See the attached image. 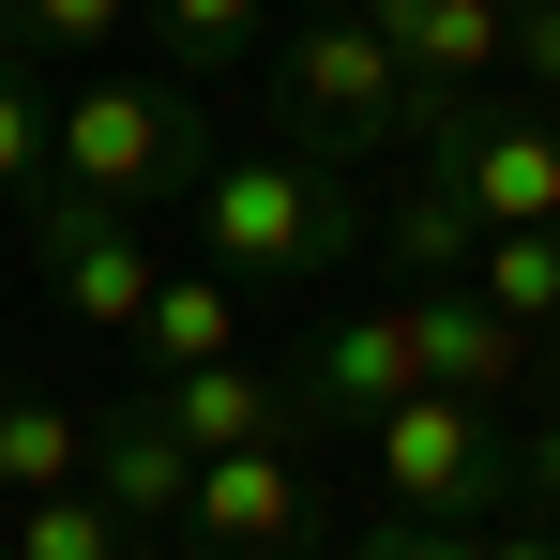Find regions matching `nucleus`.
Masks as SVG:
<instances>
[{"label": "nucleus", "mask_w": 560, "mask_h": 560, "mask_svg": "<svg viewBox=\"0 0 560 560\" xmlns=\"http://www.w3.org/2000/svg\"><path fill=\"white\" fill-rule=\"evenodd\" d=\"M183 212H197V258H212L228 288H318L334 258H364V243H378L364 167H318V152H243V137H212V152H197Z\"/></svg>", "instance_id": "obj_1"}, {"label": "nucleus", "mask_w": 560, "mask_h": 560, "mask_svg": "<svg viewBox=\"0 0 560 560\" xmlns=\"http://www.w3.org/2000/svg\"><path fill=\"white\" fill-rule=\"evenodd\" d=\"M273 121L288 152L318 167H364V152H409V61L364 31V0H303L273 46Z\"/></svg>", "instance_id": "obj_2"}, {"label": "nucleus", "mask_w": 560, "mask_h": 560, "mask_svg": "<svg viewBox=\"0 0 560 560\" xmlns=\"http://www.w3.org/2000/svg\"><path fill=\"white\" fill-rule=\"evenodd\" d=\"M197 152H212V106H197L183 77H121V61H106V77H77V92L46 106V167L92 183V197H121V212L183 197Z\"/></svg>", "instance_id": "obj_3"}, {"label": "nucleus", "mask_w": 560, "mask_h": 560, "mask_svg": "<svg viewBox=\"0 0 560 560\" xmlns=\"http://www.w3.org/2000/svg\"><path fill=\"white\" fill-rule=\"evenodd\" d=\"M378 455V515H455V530H485V515H515V424L485 409V394H394L364 424Z\"/></svg>", "instance_id": "obj_4"}, {"label": "nucleus", "mask_w": 560, "mask_h": 560, "mask_svg": "<svg viewBox=\"0 0 560 560\" xmlns=\"http://www.w3.org/2000/svg\"><path fill=\"white\" fill-rule=\"evenodd\" d=\"M409 152L469 197V228H560V121L485 92H409Z\"/></svg>", "instance_id": "obj_5"}, {"label": "nucleus", "mask_w": 560, "mask_h": 560, "mask_svg": "<svg viewBox=\"0 0 560 560\" xmlns=\"http://www.w3.org/2000/svg\"><path fill=\"white\" fill-rule=\"evenodd\" d=\"M15 212H31V273H46V303H61L77 334H137V303H152V273H167V258H152V212L61 183V167L15 197Z\"/></svg>", "instance_id": "obj_6"}, {"label": "nucleus", "mask_w": 560, "mask_h": 560, "mask_svg": "<svg viewBox=\"0 0 560 560\" xmlns=\"http://www.w3.org/2000/svg\"><path fill=\"white\" fill-rule=\"evenodd\" d=\"M303 530H318L303 440H243V455H197V500H183V560H303Z\"/></svg>", "instance_id": "obj_7"}, {"label": "nucleus", "mask_w": 560, "mask_h": 560, "mask_svg": "<svg viewBox=\"0 0 560 560\" xmlns=\"http://www.w3.org/2000/svg\"><path fill=\"white\" fill-rule=\"evenodd\" d=\"M394 394H424V334H409V303L318 318V334L288 349V409H303V424H378Z\"/></svg>", "instance_id": "obj_8"}, {"label": "nucleus", "mask_w": 560, "mask_h": 560, "mask_svg": "<svg viewBox=\"0 0 560 560\" xmlns=\"http://www.w3.org/2000/svg\"><path fill=\"white\" fill-rule=\"evenodd\" d=\"M77 485H92L106 515H121L137 546H152V530H183V500H197V455L167 440V409H152V394H121V409H92V469H77Z\"/></svg>", "instance_id": "obj_9"}, {"label": "nucleus", "mask_w": 560, "mask_h": 560, "mask_svg": "<svg viewBox=\"0 0 560 560\" xmlns=\"http://www.w3.org/2000/svg\"><path fill=\"white\" fill-rule=\"evenodd\" d=\"M137 394L167 409V440H183V455H243V440H303L288 378H258V364H167V378H137Z\"/></svg>", "instance_id": "obj_10"}, {"label": "nucleus", "mask_w": 560, "mask_h": 560, "mask_svg": "<svg viewBox=\"0 0 560 560\" xmlns=\"http://www.w3.org/2000/svg\"><path fill=\"white\" fill-rule=\"evenodd\" d=\"M364 31L409 61V92H485L500 77V0H364Z\"/></svg>", "instance_id": "obj_11"}, {"label": "nucleus", "mask_w": 560, "mask_h": 560, "mask_svg": "<svg viewBox=\"0 0 560 560\" xmlns=\"http://www.w3.org/2000/svg\"><path fill=\"white\" fill-rule=\"evenodd\" d=\"M409 334H424V378H440V394H485V409H500V394L530 378V334H515L500 303H469V288H409Z\"/></svg>", "instance_id": "obj_12"}, {"label": "nucleus", "mask_w": 560, "mask_h": 560, "mask_svg": "<svg viewBox=\"0 0 560 560\" xmlns=\"http://www.w3.org/2000/svg\"><path fill=\"white\" fill-rule=\"evenodd\" d=\"M243 303H258V288H228L212 258H167V273H152V303H137L152 378H167V364H243Z\"/></svg>", "instance_id": "obj_13"}, {"label": "nucleus", "mask_w": 560, "mask_h": 560, "mask_svg": "<svg viewBox=\"0 0 560 560\" xmlns=\"http://www.w3.org/2000/svg\"><path fill=\"white\" fill-rule=\"evenodd\" d=\"M77 469H92V409L0 378V500H46V485H77Z\"/></svg>", "instance_id": "obj_14"}, {"label": "nucleus", "mask_w": 560, "mask_h": 560, "mask_svg": "<svg viewBox=\"0 0 560 560\" xmlns=\"http://www.w3.org/2000/svg\"><path fill=\"white\" fill-rule=\"evenodd\" d=\"M455 288H469V303H500V318L546 349V334H560V228H485Z\"/></svg>", "instance_id": "obj_15"}, {"label": "nucleus", "mask_w": 560, "mask_h": 560, "mask_svg": "<svg viewBox=\"0 0 560 560\" xmlns=\"http://www.w3.org/2000/svg\"><path fill=\"white\" fill-rule=\"evenodd\" d=\"M152 15V46H167V77L212 92L228 61H258V31H273V0H137Z\"/></svg>", "instance_id": "obj_16"}, {"label": "nucleus", "mask_w": 560, "mask_h": 560, "mask_svg": "<svg viewBox=\"0 0 560 560\" xmlns=\"http://www.w3.org/2000/svg\"><path fill=\"white\" fill-rule=\"evenodd\" d=\"M378 243H394V273H409V288H455V273H469V243H485V228H469V197L440 183V167H424V183H409V197H394V212H378Z\"/></svg>", "instance_id": "obj_17"}, {"label": "nucleus", "mask_w": 560, "mask_h": 560, "mask_svg": "<svg viewBox=\"0 0 560 560\" xmlns=\"http://www.w3.org/2000/svg\"><path fill=\"white\" fill-rule=\"evenodd\" d=\"M0 560H152L121 515H106L92 485H46V500H15V530H0Z\"/></svg>", "instance_id": "obj_18"}, {"label": "nucleus", "mask_w": 560, "mask_h": 560, "mask_svg": "<svg viewBox=\"0 0 560 560\" xmlns=\"http://www.w3.org/2000/svg\"><path fill=\"white\" fill-rule=\"evenodd\" d=\"M137 31V0H0V46L15 61H106Z\"/></svg>", "instance_id": "obj_19"}, {"label": "nucleus", "mask_w": 560, "mask_h": 560, "mask_svg": "<svg viewBox=\"0 0 560 560\" xmlns=\"http://www.w3.org/2000/svg\"><path fill=\"white\" fill-rule=\"evenodd\" d=\"M31 183H46V77L0 46V212H15Z\"/></svg>", "instance_id": "obj_20"}, {"label": "nucleus", "mask_w": 560, "mask_h": 560, "mask_svg": "<svg viewBox=\"0 0 560 560\" xmlns=\"http://www.w3.org/2000/svg\"><path fill=\"white\" fill-rule=\"evenodd\" d=\"M500 77L530 106H560V0H500Z\"/></svg>", "instance_id": "obj_21"}, {"label": "nucleus", "mask_w": 560, "mask_h": 560, "mask_svg": "<svg viewBox=\"0 0 560 560\" xmlns=\"http://www.w3.org/2000/svg\"><path fill=\"white\" fill-rule=\"evenodd\" d=\"M349 560H485L455 530V515H364V530H349Z\"/></svg>", "instance_id": "obj_22"}, {"label": "nucleus", "mask_w": 560, "mask_h": 560, "mask_svg": "<svg viewBox=\"0 0 560 560\" xmlns=\"http://www.w3.org/2000/svg\"><path fill=\"white\" fill-rule=\"evenodd\" d=\"M469 546H485V560H560V515H485Z\"/></svg>", "instance_id": "obj_23"}, {"label": "nucleus", "mask_w": 560, "mask_h": 560, "mask_svg": "<svg viewBox=\"0 0 560 560\" xmlns=\"http://www.w3.org/2000/svg\"><path fill=\"white\" fill-rule=\"evenodd\" d=\"M530 378H546V409H560V334H546V349H530Z\"/></svg>", "instance_id": "obj_24"}, {"label": "nucleus", "mask_w": 560, "mask_h": 560, "mask_svg": "<svg viewBox=\"0 0 560 560\" xmlns=\"http://www.w3.org/2000/svg\"><path fill=\"white\" fill-rule=\"evenodd\" d=\"M0 378H15V334H0Z\"/></svg>", "instance_id": "obj_25"}]
</instances>
